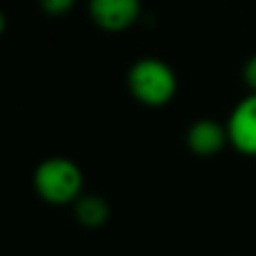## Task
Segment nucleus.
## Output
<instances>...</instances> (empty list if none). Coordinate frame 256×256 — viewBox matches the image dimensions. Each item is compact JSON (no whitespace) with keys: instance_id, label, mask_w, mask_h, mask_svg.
<instances>
[{"instance_id":"5","label":"nucleus","mask_w":256,"mask_h":256,"mask_svg":"<svg viewBox=\"0 0 256 256\" xmlns=\"http://www.w3.org/2000/svg\"><path fill=\"white\" fill-rule=\"evenodd\" d=\"M227 144H230L227 126L216 120H198L186 130V146L198 158L218 155Z\"/></svg>"},{"instance_id":"2","label":"nucleus","mask_w":256,"mask_h":256,"mask_svg":"<svg viewBox=\"0 0 256 256\" xmlns=\"http://www.w3.org/2000/svg\"><path fill=\"white\" fill-rule=\"evenodd\" d=\"M128 90L148 108L166 106L178 92V76L168 63L160 58H140L128 72Z\"/></svg>"},{"instance_id":"8","label":"nucleus","mask_w":256,"mask_h":256,"mask_svg":"<svg viewBox=\"0 0 256 256\" xmlns=\"http://www.w3.org/2000/svg\"><path fill=\"white\" fill-rule=\"evenodd\" d=\"M243 81L250 88V92H256V54L250 56L243 66Z\"/></svg>"},{"instance_id":"3","label":"nucleus","mask_w":256,"mask_h":256,"mask_svg":"<svg viewBox=\"0 0 256 256\" xmlns=\"http://www.w3.org/2000/svg\"><path fill=\"white\" fill-rule=\"evenodd\" d=\"M225 126L230 144L240 155L256 158V92H250L236 104Z\"/></svg>"},{"instance_id":"6","label":"nucleus","mask_w":256,"mask_h":256,"mask_svg":"<svg viewBox=\"0 0 256 256\" xmlns=\"http://www.w3.org/2000/svg\"><path fill=\"white\" fill-rule=\"evenodd\" d=\"M74 216L88 230H99L110 218V207L99 196H81L74 202Z\"/></svg>"},{"instance_id":"4","label":"nucleus","mask_w":256,"mask_h":256,"mask_svg":"<svg viewBox=\"0 0 256 256\" xmlns=\"http://www.w3.org/2000/svg\"><path fill=\"white\" fill-rule=\"evenodd\" d=\"M142 14V0H90V16L104 32H126Z\"/></svg>"},{"instance_id":"9","label":"nucleus","mask_w":256,"mask_h":256,"mask_svg":"<svg viewBox=\"0 0 256 256\" xmlns=\"http://www.w3.org/2000/svg\"><path fill=\"white\" fill-rule=\"evenodd\" d=\"M4 27H7V20H4V14L0 12V36L4 34Z\"/></svg>"},{"instance_id":"1","label":"nucleus","mask_w":256,"mask_h":256,"mask_svg":"<svg viewBox=\"0 0 256 256\" xmlns=\"http://www.w3.org/2000/svg\"><path fill=\"white\" fill-rule=\"evenodd\" d=\"M34 189L48 204H72L84 196V173L68 158H48L34 171Z\"/></svg>"},{"instance_id":"7","label":"nucleus","mask_w":256,"mask_h":256,"mask_svg":"<svg viewBox=\"0 0 256 256\" xmlns=\"http://www.w3.org/2000/svg\"><path fill=\"white\" fill-rule=\"evenodd\" d=\"M40 9H43L48 16H66L68 12H72V7L76 4V0H38Z\"/></svg>"}]
</instances>
